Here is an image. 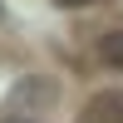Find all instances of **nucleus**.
<instances>
[{"mask_svg":"<svg viewBox=\"0 0 123 123\" xmlns=\"http://www.w3.org/2000/svg\"><path fill=\"white\" fill-rule=\"evenodd\" d=\"M79 123H123V89H98L84 98Z\"/></svg>","mask_w":123,"mask_h":123,"instance_id":"nucleus-1","label":"nucleus"},{"mask_svg":"<svg viewBox=\"0 0 123 123\" xmlns=\"http://www.w3.org/2000/svg\"><path fill=\"white\" fill-rule=\"evenodd\" d=\"M98 59H104L113 74H123V30H104V35H98Z\"/></svg>","mask_w":123,"mask_h":123,"instance_id":"nucleus-2","label":"nucleus"},{"mask_svg":"<svg viewBox=\"0 0 123 123\" xmlns=\"http://www.w3.org/2000/svg\"><path fill=\"white\" fill-rule=\"evenodd\" d=\"M20 98H54V84H49V79H25V84H20Z\"/></svg>","mask_w":123,"mask_h":123,"instance_id":"nucleus-3","label":"nucleus"},{"mask_svg":"<svg viewBox=\"0 0 123 123\" xmlns=\"http://www.w3.org/2000/svg\"><path fill=\"white\" fill-rule=\"evenodd\" d=\"M59 10H84V5H94V0H54Z\"/></svg>","mask_w":123,"mask_h":123,"instance_id":"nucleus-4","label":"nucleus"},{"mask_svg":"<svg viewBox=\"0 0 123 123\" xmlns=\"http://www.w3.org/2000/svg\"><path fill=\"white\" fill-rule=\"evenodd\" d=\"M5 123H30V118H5Z\"/></svg>","mask_w":123,"mask_h":123,"instance_id":"nucleus-5","label":"nucleus"}]
</instances>
